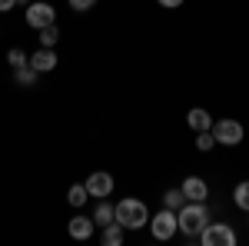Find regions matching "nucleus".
I'll list each match as a JSON object with an SVG mask.
<instances>
[{"mask_svg":"<svg viewBox=\"0 0 249 246\" xmlns=\"http://www.w3.org/2000/svg\"><path fill=\"white\" fill-rule=\"evenodd\" d=\"M206 223H210V209L203 203L186 200L183 207L176 209V227H179V233H186V240H199V233H203Z\"/></svg>","mask_w":249,"mask_h":246,"instance_id":"1","label":"nucleus"},{"mask_svg":"<svg viewBox=\"0 0 249 246\" xmlns=\"http://www.w3.org/2000/svg\"><path fill=\"white\" fill-rule=\"evenodd\" d=\"M113 220L120 223L123 229H143L150 223V209L143 200H133V196H126V200H120L113 207Z\"/></svg>","mask_w":249,"mask_h":246,"instance_id":"2","label":"nucleus"},{"mask_svg":"<svg viewBox=\"0 0 249 246\" xmlns=\"http://www.w3.org/2000/svg\"><path fill=\"white\" fill-rule=\"evenodd\" d=\"M213 136H216V143H219V147H239V143H243V136H246V130H243V123H239V120L223 116V120H216V123H213Z\"/></svg>","mask_w":249,"mask_h":246,"instance_id":"3","label":"nucleus"},{"mask_svg":"<svg viewBox=\"0 0 249 246\" xmlns=\"http://www.w3.org/2000/svg\"><path fill=\"white\" fill-rule=\"evenodd\" d=\"M203 246H236V229L230 223H206L199 233Z\"/></svg>","mask_w":249,"mask_h":246,"instance_id":"4","label":"nucleus"},{"mask_svg":"<svg viewBox=\"0 0 249 246\" xmlns=\"http://www.w3.org/2000/svg\"><path fill=\"white\" fill-rule=\"evenodd\" d=\"M50 23H57V10H53L47 0H30V3H27V27L43 30V27H50Z\"/></svg>","mask_w":249,"mask_h":246,"instance_id":"5","label":"nucleus"},{"mask_svg":"<svg viewBox=\"0 0 249 246\" xmlns=\"http://www.w3.org/2000/svg\"><path fill=\"white\" fill-rule=\"evenodd\" d=\"M146 227L153 229V236L156 240H170V236H176L179 233V227H176V209H160L156 216H150V223Z\"/></svg>","mask_w":249,"mask_h":246,"instance_id":"6","label":"nucleus"},{"mask_svg":"<svg viewBox=\"0 0 249 246\" xmlns=\"http://www.w3.org/2000/svg\"><path fill=\"white\" fill-rule=\"evenodd\" d=\"M83 187H87V193H90L93 200H107V196L113 193V176H110L107 170H93L90 176H87Z\"/></svg>","mask_w":249,"mask_h":246,"instance_id":"7","label":"nucleus"},{"mask_svg":"<svg viewBox=\"0 0 249 246\" xmlns=\"http://www.w3.org/2000/svg\"><path fill=\"white\" fill-rule=\"evenodd\" d=\"M27 63L37 70V74H50L53 67H57V54H53V47H40L37 54H30Z\"/></svg>","mask_w":249,"mask_h":246,"instance_id":"8","label":"nucleus"},{"mask_svg":"<svg viewBox=\"0 0 249 246\" xmlns=\"http://www.w3.org/2000/svg\"><path fill=\"white\" fill-rule=\"evenodd\" d=\"M179 189H183V196L193 200V203H203V200L210 196V187H206V180H203V176H186Z\"/></svg>","mask_w":249,"mask_h":246,"instance_id":"9","label":"nucleus"},{"mask_svg":"<svg viewBox=\"0 0 249 246\" xmlns=\"http://www.w3.org/2000/svg\"><path fill=\"white\" fill-rule=\"evenodd\" d=\"M67 233H70L73 240H90V236H93V220H87V216H73V220L67 223Z\"/></svg>","mask_w":249,"mask_h":246,"instance_id":"10","label":"nucleus"},{"mask_svg":"<svg viewBox=\"0 0 249 246\" xmlns=\"http://www.w3.org/2000/svg\"><path fill=\"white\" fill-rule=\"evenodd\" d=\"M186 123H190L196 133H199V130H213V116L206 114L203 107H193L190 114H186Z\"/></svg>","mask_w":249,"mask_h":246,"instance_id":"11","label":"nucleus"},{"mask_svg":"<svg viewBox=\"0 0 249 246\" xmlns=\"http://www.w3.org/2000/svg\"><path fill=\"white\" fill-rule=\"evenodd\" d=\"M123 233H126V229L113 220V223L103 227V236H100V240H103V246H120V243H123Z\"/></svg>","mask_w":249,"mask_h":246,"instance_id":"12","label":"nucleus"},{"mask_svg":"<svg viewBox=\"0 0 249 246\" xmlns=\"http://www.w3.org/2000/svg\"><path fill=\"white\" fill-rule=\"evenodd\" d=\"M37 70H34V67H30V63H23V67H14V80H17L20 87H34V83H37Z\"/></svg>","mask_w":249,"mask_h":246,"instance_id":"13","label":"nucleus"},{"mask_svg":"<svg viewBox=\"0 0 249 246\" xmlns=\"http://www.w3.org/2000/svg\"><path fill=\"white\" fill-rule=\"evenodd\" d=\"M107 223H113V207L107 200H100L93 209V227H107Z\"/></svg>","mask_w":249,"mask_h":246,"instance_id":"14","label":"nucleus"},{"mask_svg":"<svg viewBox=\"0 0 249 246\" xmlns=\"http://www.w3.org/2000/svg\"><path fill=\"white\" fill-rule=\"evenodd\" d=\"M232 203L243 209V213H249V180L236 183V189H232Z\"/></svg>","mask_w":249,"mask_h":246,"instance_id":"15","label":"nucleus"},{"mask_svg":"<svg viewBox=\"0 0 249 246\" xmlns=\"http://www.w3.org/2000/svg\"><path fill=\"white\" fill-rule=\"evenodd\" d=\"M183 203H186L183 189H166V193H163V207H166V209H179Z\"/></svg>","mask_w":249,"mask_h":246,"instance_id":"16","label":"nucleus"},{"mask_svg":"<svg viewBox=\"0 0 249 246\" xmlns=\"http://www.w3.org/2000/svg\"><path fill=\"white\" fill-rule=\"evenodd\" d=\"M57 40H60L57 23H50V27H43V30H40V47H57Z\"/></svg>","mask_w":249,"mask_h":246,"instance_id":"17","label":"nucleus"},{"mask_svg":"<svg viewBox=\"0 0 249 246\" xmlns=\"http://www.w3.org/2000/svg\"><path fill=\"white\" fill-rule=\"evenodd\" d=\"M213 147H216V136H213V130H199V133H196V150L210 153Z\"/></svg>","mask_w":249,"mask_h":246,"instance_id":"18","label":"nucleus"},{"mask_svg":"<svg viewBox=\"0 0 249 246\" xmlns=\"http://www.w3.org/2000/svg\"><path fill=\"white\" fill-rule=\"evenodd\" d=\"M67 200H70V207H83L87 200H90V193H87V187H70V193H67Z\"/></svg>","mask_w":249,"mask_h":246,"instance_id":"19","label":"nucleus"},{"mask_svg":"<svg viewBox=\"0 0 249 246\" xmlns=\"http://www.w3.org/2000/svg\"><path fill=\"white\" fill-rule=\"evenodd\" d=\"M7 63H10V67H23V63H27V54H23L20 47H14V50L7 54Z\"/></svg>","mask_w":249,"mask_h":246,"instance_id":"20","label":"nucleus"},{"mask_svg":"<svg viewBox=\"0 0 249 246\" xmlns=\"http://www.w3.org/2000/svg\"><path fill=\"white\" fill-rule=\"evenodd\" d=\"M93 3H96V0H70V7H73V10H80V14L93 10Z\"/></svg>","mask_w":249,"mask_h":246,"instance_id":"21","label":"nucleus"},{"mask_svg":"<svg viewBox=\"0 0 249 246\" xmlns=\"http://www.w3.org/2000/svg\"><path fill=\"white\" fill-rule=\"evenodd\" d=\"M156 3H160V7H166V10H176L183 0H156Z\"/></svg>","mask_w":249,"mask_h":246,"instance_id":"22","label":"nucleus"},{"mask_svg":"<svg viewBox=\"0 0 249 246\" xmlns=\"http://www.w3.org/2000/svg\"><path fill=\"white\" fill-rule=\"evenodd\" d=\"M17 7V0H0V14H7V10H14Z\"/></svg>","mask_w":249,"mask_h":246,"instance_id":"23","label":"nucleus"}]
</instances>
